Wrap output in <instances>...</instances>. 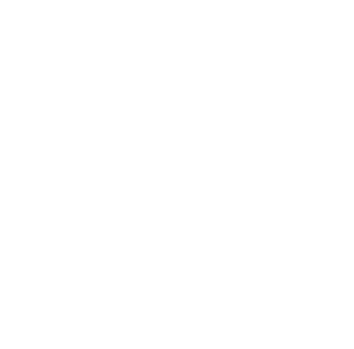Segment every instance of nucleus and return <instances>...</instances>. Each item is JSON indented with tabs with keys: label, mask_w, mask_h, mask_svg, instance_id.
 Instances as JSON below:
<instances>
[]
</instances>
